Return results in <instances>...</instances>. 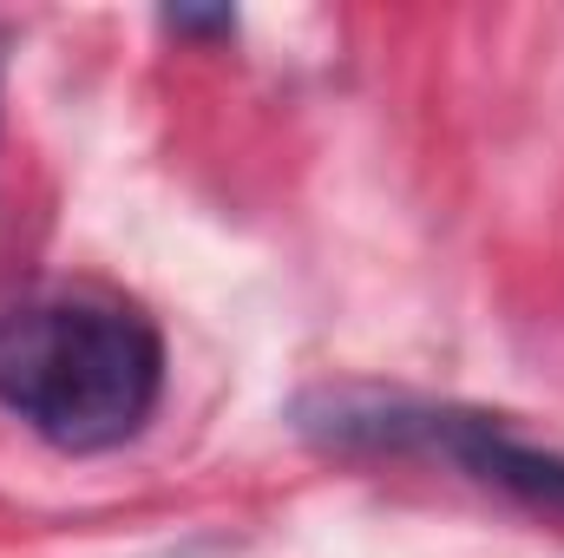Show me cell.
<instances>
[{
	"mask_svg": "<svg viewBox=\"0 0 564 558\" xmlns=\"http://www.w3.org/2000/svg\"><path fill=\"white\" fill-rule=\"evenodd\" d=\"M164 395V342L132 302L40 296L0 309V408L66 453L132 440Z\"/></svg>",
	"mask_w": 564,
	"mask_h": 558,
	"instance_id": "obj_1",
	"label": "cell"
},
{
	"mask_svg": "<svg viewBox=\"0 0 564 558\" xmlns=\"http://www.w3.org/2000/svg\"><path fill=\"white\" fill-rule=\"evenodd\" d=\"M446 453H453L473 480H486V486H499L506 500H519L525 513H545V519L564 526V453H545V447L512 440L492 415H459Z\"/></svg>",
	"mask_w": 564,
	"mask_h": 558,
	"instance_id": "obj_2",
	"label": "cell"
},
{
	"mask_svg": "<svg viewBox=\"0 0 564 558\" xmlns=\"http://www.w3.org/2000/svg\"><path fill=\"white\" fill-rule=\"evenodd\" d=\"M164 26L171 33H197V40H224V33H237V13L230 7H164Z\"/></svg>",
	"mask_w": 564,
	"mask_h": 558,
	"instance_id": "obj_3",
	"label": "cell"
},
{
	"mask_svg": "<svg viewBox=\"0 0 564 558\" xmlns=\"http://www.w3.org/2000/svg\"><path fill=\"white\" fill-rule=\"evenodd\" d=\"M0 86H7V33H0Z\"/></svg>",
	"mask_w": 564,
	"mask_h": 558,
	"instance_id": "obj_4",
	"label": "cell"
}]
</instances>
